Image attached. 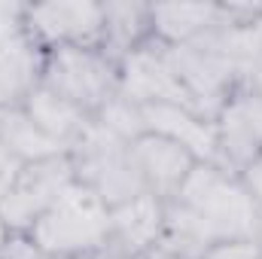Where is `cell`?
<instances>
[{"label":"cell","instance_id":"cell-1","mask_svg":"<svg viewBox=\"0 0 262 259\" xmlns=\"http://www.w3.org/2000/svg\"><path fill=\"white\" fill-rule=\"evenodd\" d=\"M25 235L49 259H101L110 247V207L89 186L70 183Z\"/></svg>","mask_w":262,"mask_h":259},{"label":"cell","instance_id":"cell-2","mask_svg":"<svg viewBox=\"0 0 262 259\" xmlns=\"http://www.w3.org/2000/svg\"><path fill=\"white\" fill-rule=\"evenodd\" d=\"M174 201L186 204L204 220L210 235L220 241H256V220L259 204L238 174L220 168V165H201L198 162Z\"/></svg>","mask_w":262,"mask_h":259},{"label":"cell","instance_id":"cell-3","mask_svg":"<svg viewBox=\"0 0 262 259\" xmlns=\"http://www.w3.org/2000/svg\"><path fill=\"white\" fill-rule=\"evenodd\" d=\"M70 162H73L76 183L89 186L107 207H119L146 192L131 143L116 137L95 119L70 146Z\"/></svg>","mask_w":262,"mask_h":259},{"label":"cell","instance_id":"cell-4","mask_svg":"<svg viewBox=\"0 0 262 259\" xmlns=\"http://www.w3.org/2000/svg\"><path fill=\"white\" fill-rule=\"evenodd\" d=\"M40 82L95 119L119 92V64L98 46H58L46 49Z\"/></svg>","mask_w":262,"mask_h":259},{"label":"cell","instance_id":"cell-5","mask_svg":"<svg viewBox=\"0 0 262 259\" xmlns=\"http://www.w3.org/2000/svg\"><path fill=\"white\" fill-rule=\"evenodd\" d=\"M70 183H76L70 153L25 165L21 174L15 177L12 189L0 201V217L6 223V229L9 232H28L58 201V195L64 192Z\"/></svg>","mask_w":262,"mask_h":259},{"label":"cell","instance_id":"cell-6","mask_svg":"<svg viewBox=\"0 0 262 259\" xmlns=\"http://www.w3.org/2000/svg\"><path fill=\"white\" fill-rule=\"evenodd\" d=\"M119 95L128 98L131 104L146 107V104H180L195 110L192 95L186 92V85L180 82L177 70L171 64L165 46L159 40H146L137 49H131L128 55L119 61ZM207 119V116H204Z\"/></svg>","mask_w":262,"mask_h":259},{"label":"cell","instance_id":"cell-7","mask_svg":"<svg viewBox=\"0 0 262 259\" xmlns=\"http://www.w3.org/2000/svg\"><path fill=\"white\" fill-rule=\"evenodd\" d=\"M28 37L46 52L58 46H98L104 40V3L49 0L28 3Z\"/></svg>","mask_w":262,"mask_h":259},{"label":"cell","instance_id":"cell-8","mask_svg":"<svg viewBox=\"0 0 262 259\" xmlns=\"http://www.w3.org/2000/svg\"><path fill=\"white\" fill-rule=\"evenodd\" d=\"M213 122H216L220 156L226 171L241 174L250 162L262 156V101L250 89L238 85L226 98Z\"/></svg>","mask_w":262,"mask_h":259},{"label":"cell","instance_id":"cell-9","mask_svg":"<svg viewBox=\"0 0 262 259\" xmlns=\"http://www.w3.org/2000/svg\"><path fill=\"white\" fill-rule=\"evenodd\" d=\"M165 229V201L143 192L110 207V247L101 259H143L159 250Z\"/></svg>","mask_w":262,"mask_h":259},{"label":"cell","instance_id":"cell-10","mask_svg":"<svg viewBox=\"0 0 262 259\" xmlns=\"http://www.w3.org/2000/svg\"><path fill=\"white\" fill-rule=\"evenodd\" d=\"M140 113H143V128L149 134H162V137L180 143L201 165L223 168L220 137H216L213 119H204L201 113L180 107V104H146V107H140Z\"/></svg>","mask_w":262,"mask_h":259},{"label":"cell","instance_id":"cell-11","mask_svg":"<svg viewBox=\"0 0 262 259\" xmlns=\"http://www.w3.org/2000/svg\"><path fill=\"white\" fill-rule=\"evenodd\" d=\"M134 162L143 174L146 192L159 195L162 201H171L174 195L180 192V186L186 183V177L195 168V156L189 149H183L180 143L162 137V134H140L134 143Z\"/></svg>","mask_w":262,"mask_h":259},{"label":"cell","instance_id":"cell-12","mask_svg":"<svg viewBox=\"0 0 262 259\" xmlns=\"http://www.w3.org/2000/svg\"><path fill=\"white\" fill-rule=\"evenodd\" d=\"M229 15L226 3H149V34L162 46H183L204 37Z\"/></svg>","mask_w":262,"mask_h":259},{"label":"cell","instance_id":"cell-13","mask_svg":"<svg viewBox=\"0 0 262 259\" xmlns=\"http://www.w3.org/2000/svg\"><path fill=\"white\" fill-rule=\"evenodd\" d=\"M43 58L46 52L31 37H18L0 46V113L21 107L25 98L40 85Z\"/></svg>","mask_w":262,"mask_h":259},{"label":"cell","instance_id":"cell-14","mask_svg":"<svg viewBox=\"0 0 262 259\" xmlns=\"http://www.w3.org/2000/svg\"><path fill=\"white\" fill-rule=\"evenodd\" d=\"M21 110L28 113V119L43 131V134H49L52 140H58L67 149L82 137V131L89 128V122H92L89 113H82L76 104L64 101L61 95H55V92L46 89L43 82L25 98Z\"/></svg>","mask_w":262,"mask_h":259},{"label":"cell","instance_id":"cell-15","mask_svg":"<svg viewBox=\"0 0 262 259\" xmlns=\"http://www.w3.org/2000/svg\"><path fill=\"white\" fill-rule=\"evenodd\" d=\"M149 37H152L149 34V3H137V0H110V3H104L101 52H107L116 64L131 49L146 43Z\"/></svg>","mask_w":262,"mask_h":259},{"label":"cell","instance_id":"cell-16","mask_svg":"<svg viewBox=\"0 0 262 259\" xmlns=\"http://www.w3.org/2000/svg\"><path fill=\"white\" fill-rule=\"evenodd\" d=\"M216 244L210 229L195 210H189L180 201H165V229L159 250L174 259H204V253Z\"/></svg>","mask_w":262,"mask_h":259},{"label":"cell","instance_id":"cell-17","mask_svg":"<svg viewBox=\"0 0 262 259\" xmlns=\"http://www.w3.org/2000/svg\"><path fill=\"white\" fill-rule=\"evenodd\" d=\"M0 143L21 165L43 162V159H55V156H67L70 153L67 146H61L58 140H52L49 134H43V131L37 128L21 107L0 113Z\"/></svg>","mask_w":262,"mask_h":259},{"label":"cell","instance_id":"cell-18","mask_svg":"<svg viewBox=\"0 0 262 259\" xmlns=\"http://www.w3.org/2000/svg\"><path fill=\"white\" fill-rule=\"evenodd\" d=\"M95 122H101L107 131H113L116 137H122V140H128V143H134L140 134H146L140 107L131 104L128 98H122L119 92L95 113Z\"/></svg>","mask_w":262,"mask_h":259},{"label":"cell","instance_id":"cell-19","mask_svg":"<svg viewBox=\"0 0 262 259\" xmlns=\"http://www.w3.org/2000/svg\"><path fill=\"white\" fill-rule=\"evenodd\" d=\"M28 3H18V0H0V46L18 40V37H28Z\"/></svg>","mask_w":262,"mask_h":259},{"label":"cell","instance_id":"cell-20","mask_svg":"<svg viewBox=\"0 0 262 259\" xmlns=\"http://www.w3.org/2000/svg\"><path fill=\"white\" fill-rule=\"evenodd\" d=\"M204 259H262V247L256 241H220L204 253Z\"/></svg>","mask_w":262,"mask_h":259},{"label":"cell","instance_id":"cell-21","mask_svg":"<svg viewBox=\"0 0 262 259\" xmlns=\"http://www.w3.org/2000/svg\"><path fill=\"white\" fill-rule=\"evenodd\" d=\"M0 259H49V256L31 241V235H25V232H12L9 241H6V247L0 250Z\"/></svg>","mask_w":262,"mask_h":259},{"label":"cell","instance_id":"cell-22","mask_svg":"<svg viewBox=\"0 0 262 259\" xmlns=\"http://www.w3.org/2000/svg\"><path fill=\"white\" fill-rule=\"evenodd\" d=\"M21 168H25V165L0 143V201H3V195L12 189V183H15V177L21 174Z\"/></svg>","mask_w":262,"mask_h":259},{"label":"cell","instance_id":"cell-23","mask_svg":"<svg viewBox=\"0 0 262 259\" xmlns=\"http://www.w3.org/2000/svg\"><path fill=\"white\" fill-rule=\"evenodd\" d=\"M238 177H241V183L247 186V192L253 195V201L262 207V156L256 159V162H250Z\"/></svg>","mask_w":262,"mask_h":259},{"label":"cell","instance_id":"cell-24","mask_svg":"<svg viewBox=\"0 0 262 259\" xmlns=\"http://www.w3.org/2000/svg\"><path fill=\"white\" fill-rule=\"evenodd\" d=\"M241 85H244V89H250V92L262 101V58L256 61V64H250V70L241 76Z\"/></svg>","mask_w":262,"mask_h":259},{"label":"cell","instance_id":"cell-25","mask_svg":"<svg viewBox=\"0 0 262 259\" xmlns=\"http://www.w3.org/2000/svg\"><path fill=\"white\" fill-rule=\"evenodd\" d=\"M9 235H12V232L6 229V223H3V217H0V250L6 247V241H9Z\"/></svg>","mask_w":262,"mask_h":259},{"label":"cell","instance_id":"cell-26","mask_svg":"<svg viewBox=\"0 0 262 259\" xmlns=\"http://www.w3.org/2000/svg\"><path fill=\"white\" fill-rule=\"evenodd\" d=\"M256 244L262 247V207H259V220H256Z\"/></svg>","mask_w":262,"mask_h":259},{"label":"cell","instance_id":"cell-27","mask_svg":"<svg viewBox=\"0 0 262 259\" xmlns=\"http://www.w3.org/2000/svg\"><path fill=\"white\" fill-rule=\"evenodd\" d=\"M143 259H174V256H168V253H162V250H156V253H149V256H143Z\"/></svg>","mask_w":262,"mask_h":259}]
</instances>
